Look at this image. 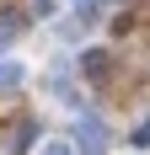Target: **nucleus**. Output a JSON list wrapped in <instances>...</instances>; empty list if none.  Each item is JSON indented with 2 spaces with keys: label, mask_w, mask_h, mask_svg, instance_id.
Returning a JSON list of instances; mask_svg holds the SVG:
<instances>
[{
  "label": "nucleus",
  "mask_w": 150,
  "mask_h": 155,
  "mask_svg": "<svg viewBox=\"0 0 150 155\" xmlns=\"http://www.w3.org/2000/svg\"><path fill=\"white\" fill-rule=\"evenodd\" d=\"M16 80H22V70L16 64H0V86H16Z\"/></svg>",
  "instance_id": "obj_2"
},
{
  "label": "nucleus",
  "mask_w": 150,
  "mask_h": 155,
  "mask_svg": "<svg viewBox=\"0 0 150 155\" xmlns=\"http://www.w3.org/2000/svg\"><path fill=\"white\" fill-rule=\"evenodd\" d=\"M80 139H86V155H102V150H107V144H102L107 134H102V123H97V118H91V123L80 128Z\"/></svg>",
  "instance_id": "obj_1"
},
{
  "label": "nucleus",
  "mask_w": 150,
  "mask_h": 155,
  "mask_svg": "<svg viewBox=\"0 0 150 155\" xmlns=\"http://www.w3.org/2000/svg\"><path fill=\"white\" fill-rule=\"evenodd\" d=\"M43 155H70V150H64V144H48V150H43Z\"/></svg>",
  "instance_id": "obj_3"
}]
</instances>
